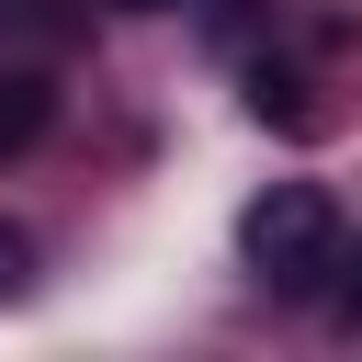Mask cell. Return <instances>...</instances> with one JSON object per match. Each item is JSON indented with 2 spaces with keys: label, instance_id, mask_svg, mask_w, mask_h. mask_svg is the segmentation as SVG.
I'll return each instance as SVG.
<instances>
[{
  "label": "cell",
  "instance_id": "obj_1",
  "mask_svg": "<svg viewBox=\"0 0 362 362\" xmlns=\"http://www.w3.org/2000/svg\"><path fill=\"white\" fill-rule=\"evenodd\" d=\"M238 249H249V272H260L272 294H317V283L339 272V215H328L317 181H272V192L238 215Z\"/></svg>",
  "mask_w": 362,
  "mask_h": 362
},
{
  "label": "cell",
  "instance_id": "obj_2",
  "mask_svg": "<svg viewBox=\"0 0 362 362\" xmlns=\"http://www.w3.org/2000/svg\"><path fill=\"white\" fill-rule=\"evenodd\" d=\"M45 113H57V90H45L34 68H0V158H23V147L45 136Z\"/></svg>",
  "mask_w": 362,
  "mask_h": 362
},
{
  "label": "cell",
  "instance_id": "obj_3",
  "mask_svg": "<svg viewBox=\"0 0 362 362\" xmlns=\"http://www.w3.org/2000/svg\"><path fill=\"white\" fill-rule=\"evenodd\" d=\"M249 113H260L272 136H317V102H305L294 68H249Z\"/></svg>",
  "mask_w": 362,
  "mask_h": 362
},
{
  "label": "cell",
  "instance_id": "obj_4",
  "mask_svg": "<svg viewBox=\"0 0 362 362\" xmlns=\"http://www.w3.org/2000/svg\"><path fill=\"white\" fill-rule=\"evenodd\" d=\"M328 328L362 339V238H339V283H328Z\"/></svg>",
  "mask_w": 362,
  "mask_h": 362
},
{
  "label": "cell",
  "instance_id": "obj_5",
  "mask_svg": "<svg viewBox=\"0 0 362 362\" xmlns=\"http://www.w3.org/2000/svg\"><path fill=\"white\" fill-rule=\"evenodd\" d=\"M23 260H34V249H23V226H0V294H23Z\"/></svg>",
  "mask_w": 362,
  "mask_h": 362
},
{
  "label": "cell",
  "instance_id": "obj_6",
  "mask_svg": "<svg viewBox=\"0 0 362 362\" xmlns=\"http://www.w3.org/2000/svg\"><path fill=\"white\" fill-rule=\"evenodd\" d=\"M113 11H181V0H113Z\"/></svg>",
  "mask_w": 362,
  "mask_h": 362
}]
</instances>
